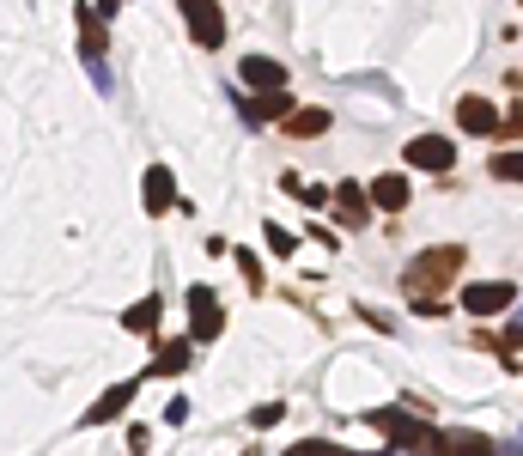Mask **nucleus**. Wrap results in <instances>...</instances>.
<instances>
[{"label": "nucleus", "mask_w": 523, "mask_h": 456, "mask_svg": "<svg viewBox=\"0 0 523 456\" xmlns=\"http://www.w3.org/2000/svg\"><path fill=\"white\" fill-rule=\"evenodd\" d=\"M511 280H481V286H463V311H475V317H499V311H511Z\"/></svg>", "instance_id": "20e7f679"}, {"label": "nucleus", "mask_w": 523, "mask_h": 456, "mask_svg": "<svg viewBox=\"0 0 523 456\" xmlns=\"http://www.w3.org/2000/svg\"><path fill=\"white\" fill-rule=\"evenodd\" d=\"M408 165H420V171H451L457 165V146L444 140V134H420V140H408Z\"/></svg>", "instance_id": "39448f33"}, {"label": "nucleus", "mask_w": 523, "mask_h": 456, "mask_svg": "<svg viewBox=\"0 0 523 456\" xmlns=\"http://www.w3.org/2000/svg\"><path fill=\"white\" fill-rule=\"evenodd\" d=\"M499 128H505V134H511V140H523V110H511V116H505V122H499Z\"/></svg>", "instance_id": "6ab92c4d"}, {"label": "nucleus", "mask_w": 523, "mask_h": 456, "mask_svg": "<svg viewBox=\"0 0 523 456\" xmlns=\"http://www.w3.org/2000/svg\"><path fill=\"white\" fill-rule=\"evenodd\" d=\"M463 262H469V256H463L457 244H438V250H426V256L408 268V292H414V304H420V317H444L438 292L463 274Z\"/></svg>", "instance_id": "f257e3e1"}, {"label": "nucleus", "mask_w": 523, "mask_h": 456, "mask_svg": "<svg viewBox=\"0 0 523 456\" xmlns=\"http://www.w3.org/2000/svg\"><path fill=\"white\" fill-rule=\"evenodd\" d=\"M189 365V341H171V347H159V359H153V377H177Z\"/></svg>", "instance_id": "4468645a"}, {"label": "nucleus", "mask_w": 523, "mask_h": 456, "mask_svg": "<svg viewBox=\"0 0 523 456\" xmlns=\"http://www.w3.org/2000/svg\"><path fill=\"white\" fill-rule=\"evenodd\" d=\"M177 7H183V19H189L195 43H207V49L226 43V13H219V0H177Z\"/></svg>", "instance_id": "f03ea898"}, {"label": "nucleus", "mask_w": 523, "mask_h": 456, "mask_svg": "<svg viewBox=\"0 0 523 456\" xmlns=\"http://www.w3.org/2000/svg\"><path fill=\"white\" fill-rule=\"evenodd\" d=\"M335 207H341V225H365V207H371V195H365L359 183H341V189H335Z\"/></svg>", "instance_id": "9b49d317"}, {"label": "nucleus", "mask_w": 523, "mask_h": 456, "mask_svg": "<svg viewBox=\"0 0 523 456\" xmlns=\"http://www.w3.org/2000/svg\"><path fill=\"white\" fill-rule=\"evenodd\" d=\"M371 207L402 213V207H408V177H402V171H384L378 183H371Z\"/></svg>", "instance_id": "0eeeda50"}, {"label": "nucleus", "mask_w": 523, "mask_h": 456, "mask_svg": "<svg viewBox=\"0 0 523 456\" xmlns=\"http://www.w3.org/2000/svg\"><path fill=\"white\" fill-rule=\"evenodd\" d=\"M268 250L274 256H292V232H286V225H268Z\"/></svg>", "instance_id": "a211bd4d"}, {"label": "nucleus", "mask_w": 523, "mask_h": 456, "mask_svg": "<svg viewBox=\"0 0 523 456\" xmlns=\"http://www.w3.org/2000/svg\"><path fill=\"white\" fill-rule=\"evenodd\" d=\"M219 329H226V317H219V298L207 286L189 292V335L195 341H219Z\"/></svg>", "instance_id": "423d86ee"}, {"label": "nucleus", "mask_w": 523, "mask_h": 456, "mask_svg": "<svg viewBox=\"0 0 523 456\" xmlns=\"http://www.w3.org/2000/svg\"><path fill=\"white\" fill-rule=\"evenodd\" d=\"M244 80H250L256 92H280V86H286V67L268 61V55H250V61H244Z\"/></svg>", "instance_id": "1a4fd4ad"}, {"label": "nucleus", "mask_w": 523, "mask_h": 456, "mask_svg": "<svg viewBox=\"0 0 523 456\" xmlns=\"http://www.w3.org/2000/svg\"><path fill=\"white\" fill-rule=\"evenodd\" d=\"M371 426H378L390 444H444L432 426H420V420H408V414H396V408H378V414H371Z\"/></svg>", "instance_id": "7ed1b4c3"}, {"label": "nucleus", "mask_w": 523, "mask_h": 456, "mask_svg": "<svg viewBox=\"0 0 523 456\" xmlns=\"http://www.w3.org/2000/svg\"><path fill=\"white\" fill-rule=\"evenodd\" d=\"M122 323H128L134 335H153V329H159V298H140V304H134V311H128Z\"/></svg>", "instance_id": "2eb2a0df"}, {"label": "nucleus", "mask_w": 523, "mask_h": 456, "mask_svg": "<svg viewBox=\"0 0 523 456\" xmlns=\"http://www.w3.org/2000/svg\"><path fill=\"white\" fill-rule=\"evenodd\" d=\"M250 110V122H286L292 116V104H286V92H268V98H256V104H244Z\"/></svg>", "instance_id": "ddd939ff"}, {"label": "nucleus", "mask_w": 523, "mask_h": 456, "mask_svg": "<svg viewBox=\"0 0 523 456\" xmlns=\"http://www.w3.org/2000/svg\"><path fill=\"white\" fill-rule=\"evenodd\" d=\"M171 201H177V183H171L165 165H153V171H146V213H165Z\"/></svg>", "instance_id": "9d476101"}, {"label": "nucleus", "mask_w": 523, "mask_h": 456, "mask_svg": "<svg viewBox=\"0 0 523 456\" xmlns=\"http://www.w3.org/2000/svg\"><path fill=\"white\" fill-rule=\"evenodd\" d=\"M457 116H463V128H469V134H499V122H505L487 98H463V104H457Z\"/></svg>", "instance_id": "6e6552de"}, {"label": "nucleus", "mask_w": 523, "mask_h": 456, "mask_svg": "<svg viewBox=\"0 0 523 456\" xmlns=\"http://www.w3.org/2000/svg\"><path fill=\"white\" fill-rule=\"evenodd\" d=\"M493 177H499V183H523V152H499V159H493Z\"/></svg>", "instance_id": "f3484780"}, {"label": "nucleus", "mask_w": 523, "mask_h": 456, "mask_svg": "<svg viewBox=\"0 0 523 456\" xmlns=\"http://www.w3.org/2000/svg\"><path fill=\"white\" fill-rule=\"evenodd\" d=\"M323 128H329V110H292V116H286V134H292V140H311V134H323Z\"/></svg>", "instance_id": "f8f14e48"}, {"label": "nucleus", "mask_w": 523, "mask_h": 456, "mask_svg": "<svg viewBox=\"0 0 523 456\" xmlns=\"http://www.w3.org/2000/svg\"><path fill=\"white\" fill-rule=\"evenodd\" d=\"M128 402H134V384H122V390H110V396H104V402L92 408V420H116V414H122Z\"/></svg>", "instance_id": "dca6fc26"}]
</instances>
